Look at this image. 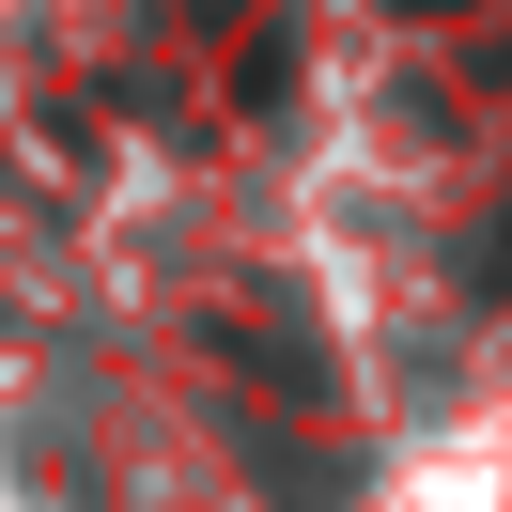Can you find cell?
<instances>
[{"instance_id":"6da1fadb","label":"cell","mask_w":512,"mask_h":512,"mask_svg":"<svg viewBox=\"0 0 512 512\" xmlns=\"http://www.w3.org/2000/svg\"><path fill=\"white\" fill-rule=\"evenodd\" d=\"M481 295H512V218H497V233H481Z\"/></svg>"},{"instance_id":"7a4b0ae2","label":"cell","mask_w":512,"mask_h":512,"mask_svg":"<svg viewBox=\"0 0 512 512\" xmlns=\"http://www.w3.org/2000/svg\"><path fill=\"white\" fill-rule=\"evenodd\" d=\"M404 16H450V0H404Z\"/></svg>"}]
</instances>
